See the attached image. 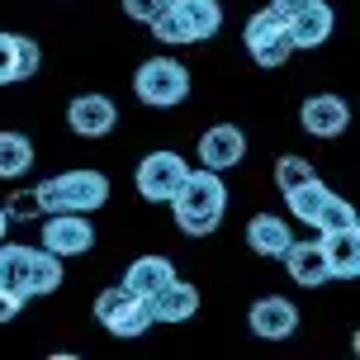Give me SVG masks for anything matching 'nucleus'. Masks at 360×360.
I'll list each match as a JSON object with an SVG mask.
<instances>
[{
    "label": "nucleus",
    "mask_w": 360,
    "mask_h": 360,
    "mask_svg": "<svg viewBox=\"0 0 360 360\" xmlns=\"http://www.w3.org/2000/svg\"><path fill=\"white\" fill-rule=\"evenodd\" d=\"M95 323L105 327L109 337H143L147 327H152V308H147L143 294L114 285L95 299Z\"/></svg>",
    "instance_id": "obj_7"
},
{
    "label": "nucleus",
    "mask_w": 360,
    "mask_h": 360,
    "mask_svg": "<svg viewBox=\"0 0 360 360\" xmlns=\"http://www.w3.org/2000/svg\"><path fill=\"white\" fill-rule=\"evenodd\" d=\"M185 171H190V162L180 152H147L143 162H138V195L152 199V204H171Z\"/></svg>",
    "instance_id": "obj_10"
},
{
    "label": "nucleus",
    "mask_w": 360,
    "mask_h": 360,
    "mask_svg": "<svg viewBox=\"0 0 360 360\" xmlns=\"http://www.w3.org/2000/svg\"><path fill=\"white\" fill-rule=\"evenodd\" d=\"M19 308H24V299H19V294H10V289H0V327H5V323H15V318H19Z\"/></svg>",
    "instance_id": "obj_27"
},
{
    "label": "nucleus",
    "mask_w": 360,
    "mask_h": 360,
    "mask_svg": "<svg viewBox=\"0 0 360 360\" xmlns=\"http://www.w3.org/2000/svg\"><path fill=\"white\" fill-rule=\"evenodd\" d=\"M289 242H294V233H289V223H285L280 214H256L252 223H247V247H252L256 256L280 261Z\"/></svg>",
    "instance_id": "obj_19"
},
{
    "label": "nucleus",
    "mask_w": 360,
    "mask_h": 360,
    "mask_svg": "<svg viewBox=\"0 0 360 360\" xmlns=\"http://www.w3.org/2000/svg\"><path fill=\"white\" fill-rule=\"evenodd\" d=\"M43 214H95L109 199V176L105 171H62V176L34 185Z\"/></svg>",
    "instance_id": "obj_3"
},
{
    "label": "nucleus",
    "mask_w": 360,
    "mask_h": 360,
    "mask_svg": "<svg viewBox=\"0 0 360 360\" xmlns=\"http://www.w3.org/2000/svg\"><path fill=\"white\" fill-rule=\"evenodd\" d=\"M5 214H10V223H29V218H43L38 190H15V195L5 199Z\"/></svg>",
    "instance_id": "obj_24"
},
{
    "label": "nucleus",
    "mask_w": 360,
    "mask_h": 360,
    "mask_svg": "<svg viewBox=\"0 0 360 360\" xmlns=\"http://www.w3.org/2000/svg\"><path fill=\"white\" fill-rule=\"evenodd\" d=\"M67 124H72L76 138H109L114 124H119V105L109 100V95H76L72 105H67Z\"/></svg>",
    "instance_id": "obj_11"
},
{
    "label": "nucleus",
    "mask_w": 360,
    "mask_h": 360,
    "mask_svg": "<svg viewBox=\"0 0 360 360\" xmlns=\"http://www.w3.org/2000/svg\"><path fill=\"white\" fill-rule=\"evenodd\" d=\"M147 308H152V323H190L199 313V289L171 275L157 294H147Z\"/></svg>",
    "instance_id": "obj_16"
},
{
    "label": "nucleus",
    "mask_w": 360,
    "mask_h": 360,
    "mask_svg": "<svg viewBox=\"0 0 360 360\" xmlns=\"http://www.w3.org/2000/svg\"><path fill=\"white\" fill-rule=\"evenodd\" d=\"M299 124H304L308 138H342L346 124H351V105L342 95H308L304 109H299Z\"/></svg>",
    "instance_id": "obj_12"
},
{
    "label": "nucleus",
    "mask_w": 360,
    "mask_h": 360,
    "mask_svg": "<svg viewBox=\"0 0 360 360\" xmlns=\"http://www.w3.org/2000/svg\"><path fill=\"white\" fill-rule=\"evenodd\" d=\"M171 275H176V266H171L166 256H138V261L124 270V289H133V294L147 299V294H157Z\"/></svg>",
    "instance_id": "obj_20"
},
{
    "label": "nucleus",
    "mask_w": 360,
    "mask_h": 360,
    "mask_svg": "<svg viewBox=\"0 0 360 360\" xmlns=\"http://www.w3.org/2000/svg\"><path fill=\"white\" fill-rule=\"evenodd\" d=\"M171 0H124V15L128 19H138V24H152V19L162 15Z\"/></svg>",
    "instance_id": "obj_25"
},
{
    "label": "nucleus",
    "mask_w": 360,
    "mask_h": 360,
    "mask_svg": "<svg viewBox=\"0 0 360 360\" xmlns=\"http://www.w3.org/2000/svg\"><path fill=\"white\" fill-rule=\"evenodd\" d=\"M157 43L180 48V43H204L223 29V5L218 0H171L162 15L147 24Z\"/></svg>",
    "instance_id": "obj_4"
},
{
    "label": "nucleus",
    "mask_w": 360,
    "mask_h": 360,
    "mask_svg": "<svg viewBox=\"0 0 360 360\" xmlns=\"http://www.w3.org/2000/svg\"><path fill=\"white\" fill-rule=\"evenodd\" d=\"M247 323H252L256 337H266V342H285L299 332V308L280 299V294H266V299H256L252 313H247Z\"/></svg>",
    "instance_id": "obj_15"
},
{
    "label": "nucleus",
    "mask_w": 360,
    "mask_h": 360,
    "mask_svg": "<svg viewBox=\"0 0 360 360\" xmlns=\"http://www.w3.org/2000/svg\"><path fill=\"white\" fill-rule=\"evenodd\" d=\"M171 209H176V228L185 237H209L218 233V223L228 214V185L218 171H185L180 190L171 195Z\"/></svg>",
    "instance_id": "obj_1"
},
{
    "label": "nucleus",
    "mask_w": 360,
    "mask_h": 360,
    "mask_svg": "<svg viewBox=\"0 0 360 360\" xmlns=\"http://www.w3.org/2000/svg\"><path fill=\"white\" fill-rule=\"evenodd\" d=\"M133 90L152 109H176L190 95V72L180 67L176 57H147L138 67V76H133Z\"/></svg>",
    "instance_id": "obj_6"
},
{
    "label": "nucleus",
    "mask_w": 360,
    "mask_h": 360,
    "mask_svg": "<svg viewBox=\"0 0 360 360\" xmlns=\"http://www.w3.org/2000/svg\"><path fill=\"white\" fill-rule=\"evenodd\" d=\"M285 204L299 223L318 228V233H327V228H356V209H351L337 190H327L318 176L304 180V185H294V190H285Z\"/></svg>",
    "instance_id": "obj_5"
},
{
    "label": "nucleus",
    "mask_w": 360,
    "mask_h": 360,
    "mask_svg": "<svg viewBox=\"0 0 360 360\" xmlns=\"http://www.w3.org/2000/svg\"><path fill=\"white\" fill-rule=\"evenodd\" d=\"M38 67H43V48H38L34 38L15 34V81H29V76H38Z\"/></svg>",
    "instance_id": "obj_23"
},
{
    "label": "nucleus",
    "mask_w": 360,
    "mask_h": 360,
    "mask_svg": "<svg viewBox=\"0 0 360 360\" xmlns=\"http://www.w3.org/2000/svg\"><path fill=\"white\" fill-rule=\"evenodd\" d=\"M318 247H323V261H327L332 280H356L360 275V223L356 228H327V233H318Z\"/></svg>",
    "instance_id": "obj_14"
},
{
    "label": "nucleus",
    "mask_w": 360,
    "mask_h": 360,
    "mask_svg": "<svg viewBox=\"0 0 360 360\" xmlns=\"http://www.w3.org/2000/svg\"><path fill=\"white\" fill-rule=\"evenodd\" d=\"M10 237V214H5V204H0V242Z\"/></svg>",
    "instance_id": "obj_29"
},
{
    "label": "nucleus",
    "mask_w": 360,
    "mask_h": 360,
    "mask_svg": "<svg viewBox=\"0 0 360 360\" xmlns=\"http://www.w3.org/2000/svg\"><path fill=\"white\" fill-rule=\"evenodd\" d=\"M34 166V143L24 138V133H0V180H15V176H24Z\"/></svg>",
    "instance_id": "obj_21"
},
{
    "label": "nucleus",
    "mask_w": 360,
    "mask_h": 360,
    "mask_svg": "<svg viewBox=\"0 0 360 360\" xmlns=\"http://www.w3.org/2000/svg\"><path fill=\"white\" fill-rule=\"evenodd\" d=\"M247 157V133L237 124H214L209 133H199V166L209 171H233Z\"/></svg>",
    "instance_id": "obj_13"
},
{
    "label": "nucleus",
    "mask_w": 360,
    "mask_h": 360,
    "mask_svg": "<svg viewBox=\"0 0 360 360\" xmlns=\"http://www.w3.org/2000/svg\"><path fill=\"white\" fill-rule=\"evenodd\" d=\"M0 86H15V34H0Z\"/></svg>",
    "instance_id": "obj_26"
},
{
    "label": "nucleus",
    "mask_w": 360,
    "mask_h": 360,
    "mask_svg": "<svg viewBox=\"0 0 360 360\" xmlns=\"http://www.w3.org/2000/svg\"><path fill=\"white\" fill-rule=\"evenodd\" d=\"M0 289L19 294L24 304L62 289V256L24 242H0Z\"/></svg>",
    "instance_id": "obj_2"
},
{
    "label": "nucleus",
    "mask_w": 360,
    "mask_h": 360,
    "mask_svg": "<svg viewBox=\"0 0 360 360\" xmlns=\"http://www.w3.org/2000/svg\"><path fill=\"white\" fill-rule=\"evenodd\" d=\"M38 247L62 256V261L86 256L90 247H95V223H90V214H48L43 218V242H38Z\"/></svg>",
    "instance_id": "obj_9"
},
{
    "label": "nucleus",
    "mask_w": 360,
    "mask_h": 360,
    "mask_svg": "<svg viewBox=\"0 0 360 360\" xmlns=\"http://www.w3.org/2000/svg\"><path fill=\"white\" fill-rule=\"evenodd\" d=\"M242 43H247V53H252L256 67H285L289 57H294V43H289V34H285V19L275 15L270 5L247 19Z\"/></svg>",
    "instance_id": "obj_8"
},
{
    "label": "nucleus",
    "mask_w": 360,
    "mask_h": 360,
    "mask_svg": "<svg viewBox=\"0 0 360 360\" xmlns=\"http://www.w3.org/2000/svg\"><path fill=\"white\" fill-rule=\"evenodd\" d=\"M304 5H313V0H270V10H275V15H280V19L299 15V10H304Z\"/></svg>",
    "instance_id": "obj_28"
},
{
    "label": "nucleus",
    "mask_w": 360,
    "mask_h": 360,
    "mask_svg": "<svg viewBox=\"0 0 360 360\" xmlns=\"http://www.w3.org/2000/svg\"><path fill=\"white\" fill-rule=\"evenodd\" d=\"M318 171H313V162L308 157H299V152H289V157H280L275 162V185H280V195L285 190H294V185H304V180H313Z\"/></svg>",
    "instance_id": "obj_22"
},
{
    "label": "nucleus",
    "mask_w": 360,
    "mask_h": 360,
    "mask_svg": "<svg viewBox=\"0 0 360 360\" xmlns=\"http://www.w3.org/2000/svg\"><path fill=\"white\" fill-rule=\"evenodd\" d=\"M285 270L294 275V285H304V289H323L332 275H327V261H323V247H318V237L313 242H289L285 247Z\"/></svg>",
    "instance_id": "obj_18"
},
{
    "label": "nucleus",
    "mask_w": 360,
    "mask_h": 360,
    "mask_svg": "<svg viewBox=\"0 0 360 360\" xmlns=\"http://www.w3.org/2000/svg\"><path fill=\"white\" fill-rule=\"evenodd\" d=\"M332 24H337L332 5H327V0H313V5H304L299 15L285 19V34H289L294 48H323L327 38H332Z\"/></svg>",
    "instance_id": "obj_17"
}]
</instances>
